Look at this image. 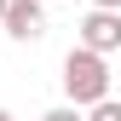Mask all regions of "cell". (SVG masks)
<instances>
[{"instance_id":"obj_3","label":"cell","mask_w":121,"mask_h":121,"mask_svg":"<svg viewBox=\"0 0 121 121\" xmlns=\"http://www.w3.org/2000/svg\"><path fill=\"white\" fill-rule=\"evenodd\" d=\"M81 46L98 52V58L121 52V12H86L81 17Z\"/></svg>"},{"instance_id":"obj_4","label":"cell","mask_w":121,"mask_h":121,"mask_svg":"<svg viewBox=\"0 0 121 121\" xmlns=\"http://www.w3.org/2000/svg\"><path fill=\"white\" fill-rule=\"evenodd\" d=\"M86 121H121V98H104V104H92V110H86Z\"/></svg>"},{"instance_id":"obj_7","label":"cell","mask_w":121,"mask_h":121,"mask_svg":"<svg viewBox=\"0 0 121 121\" xmlns=\"http://www.w3.org/2000/svg\"><path fill=\"white\" fill-rule=\"evenodd\" d=\"M0 121H17V115H12V110H0Z\"/></svg>"},{"instance_id":"obj_1","label":"cell","mask_w":121,"mask_h":121,"mask_svg":"<svg viewBox=\"0 0 121 121\" xmlns=\"http://www.w3.org/2000/svg\"><path fill=\"white\" fill-rule=\"evenodd\" d=\"M110 86H115V75L110 64H104L98 52H86V46H75L64 58V98L75 104V110H92V104L110 98Z\"/></svg>"},{"instance_id":"obj_6","label":"cell","mask_w":121,"mask_h":121,"mask_svg":"<svg viewBox=\"0 0 121 121\" xmlns=\"http://www.w3.org/2000/svg\"><path fill=\"white\" fill-rule=\"evenodd\" d=\"M92 12H121V0H92Z\"/></svg>"},{"instance_id":"obj_8","label":"cell","mask_w":121,"mask_h":121,"mask_svg":"<svg viewBox=\"0 0 121 121\" xmlns=\"http://www.w3.org/2000/svg\"><path fill=\"white\" fill-rule=\"evenodd\" d=\"M40 6H52V0H40Z\"/></svg>"},{"instance_id":"obj_5","label":"cell","mask_w":121,"mask_h":121,"mask_svg":"<svg viewBox=\"0 0 121 121\" xmlns=\"http://www.w3.org/2000/svg\"><path fill=\"white\" fill-rule=\"evenodd\" d=\"M40 121H86V115L75 110V104H58V110H46V115H40Z\"/></svg>"},{"instance_id":"obj_2","label":"cell","mask_w":121,"mask_h":121,"mask_svg":"<svg viewBox=\"0 0 121 121\" xmlns=\"http://www.w3.org/2000/svg\"><path fill=\"white\" fill-rule=\"evenodd\" d=\"M0 29L12 40H40L46 35V6L40 0H0Z\"/></svg>"}]
</instances>
